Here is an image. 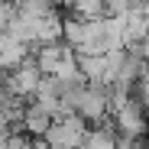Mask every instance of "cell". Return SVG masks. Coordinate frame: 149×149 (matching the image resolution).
I'll use <instances>...</instances> for the list:
<instances>
[{
  "label": "cell",
  "instance_id": "obj_1",
  "mask_svg": "<svg viewBox=\"0 0 149 149\" xmlns=\"http://www.w3.org/2000/svg\"><path fill=\"white\" fill-rule=\"evenodd\" d=\"M84 133H88V123L84 120H78L74 113H62V117H55L52 123H49V130L39 139L49 149H78L81 139H84Z\"/></svg>",
  "mask_w": 149,
  "mask_h": 149
},
{
  "label": "cell",
  "instance_id": "obj_2",
  "mask_svg": "<svg viewBox=\"0 0 149 149\" xmlns=\"http://www.w3.org/2000/svg\"><path fill=\"white\" fill-rule=\"evenodd\" d=\"M45 74L39 71V65L33 62V55H26L16 68L7 71V94L10 97H19V101H29V97L36 94V88L42 84Z\"/></svg>",
  "mask_w": 149,
  "mask_h": 149
},
{
  "label": "cell",
  "instance_id": "obj_3",
  "mask_svg": "<svg viewBox=\"0 0 149 149\" xmlns=\"http://www.w3.org/2000/svg\"><path fill=\"white\" fill-rule=\"evenodd\" d=\"M52 120H55V117L49 113L42 104L26 101V107H23V113H19V130L29 133V136H42V133L49 130V123H52Z\"/></svg>",
  "mask_w": 149,
  "mask_h": 149
},
{
  "label": "cell",
  "instance_id": "obj_4",
  "mask_svg": "<svg viewBox=\"0 0 149 149\" xmlns=\"http://www.w3.org/2000/svg\"><path fill=\"white\" fill-rule=\"evenodd\" d=\"M13 16V7H3V10H0V36H3L7 33V19Z\"/></svg>",
  "mask_w": 149,
  "mask_h": 149
}]
</instances>
